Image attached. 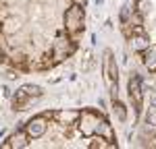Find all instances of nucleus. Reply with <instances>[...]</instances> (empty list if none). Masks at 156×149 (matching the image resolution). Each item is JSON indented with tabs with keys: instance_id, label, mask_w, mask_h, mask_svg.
I'll return each instance as SVG.
<instances>
[{
	"instance_id": "obj_1",
	"label": "nucleus",
	"mask_w": 156,
	"mask_h": 149,
	"mask_svg": "<svg viewBox=\"0 0 156 149\" xmlns=\"http://www.w3.org/2000/svg\"><path fill=\"white\" fill-rule=\"evenodd\" d=\"M65 21H67V25H69V29H71V31H77V29L81 27V23H83V15H81V11H79L77 6H73L71 11L67 12Z\"/></svg>"
},
{
	"instance_id": "obj_2",
	"label": "nucleus",
	"mask_w": 156,
	"mask_h": 149,
	"mask_svg": "<svg viewBox=\"0 0 156 149\" xmlns=\"http://www.w3.org/2000/svg\"><path fill=\"white\" fill-rule=\"evenodd\" d=\"M44 131H46V120L44 118H34L27 124V135L29 137H42Z\"/></svg>"
},
{
	"instance_id": "obj_3",
	"label": "nucleus",
	"mask_w": 156,
	"mask_h": 149,
	"mask_svg": "<svg viewBox=\"0 0 156 149\" xmlns=\"http://www.w3.org/2000/svg\"><path fill=\"white\" fill-rule=\"evenodd\" d=\"M129 91H131V98H135V101L140 104V99H142V93H140V79H131Z\"/></svg>"
},
{
	"instance_id": "obj_4",
	"label": "nucleus",
	"mask_w": 156,
	"mask_h": 149,
	"mask_svg": "<svg viewBox=\"0 0 156 149\" xmlns=\"http://www.w3.org/2000/svg\"><path fill=\"white\" fill-rule=\"evenodd\" d=\"M146 64L148 68H156V48H150L146 52Z\"/></svg>"
},
{
	"instance_id": "obj_5",
	"label": "nucleus",
	"mask_w": 156,
	"mask_h": 149,
	"mask_svg": "<svg viewBox=\"0 0 156 149\" xmlns=\"http://www.w3.org/2000/svg\"><path fill=\"white\" fill-rule=\"evenodd\" d=\"M75 118H77V112H58V120L62 122H71Z\"/></svg>"
},
{
	"instance_id": "obj_6",
	"label": "nucleus",
	"mask_w": 156,
	"mask_h": 149,
	"mask_svg": "<svg viewBox=\"0 0 156 149\" xmlns=\"http://www.w3.org/2000/svg\"><path fill=\"white\" fill-rule=\"evenodd\" d=\"M11 141H12V143H11L12 147H23V145H25V135H23V133H19V135L12 137Z\"/></svg>"
},
{
	"instance_id": "obj_7",
	"label": "nucleus",
	"mask_w": 156,
	"mask_h": 149,
	"mask_svg": "<svg viewBox=\"0 0 156 149\" xmlns=\"http://www.w3.org/2000/svg\"><path fill=\"white\" fill-rule=\"evenodd\" d=\"M23 91H25V93H29V95H40V93H42L40 87H31V85H25Z\"/></svg>"
}]
</instances>
